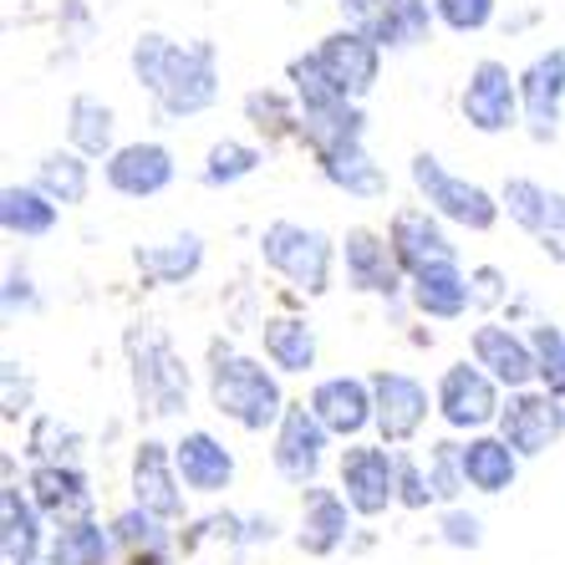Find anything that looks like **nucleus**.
Here are the masks:
<instances>
[{
  "mask_svg": "<svg viewBox=\"0 0 565 565\" xmlns=\"http://www.w3.org/2000/svg\"><path fill=\"white\" fill-rule=\"evenodd\" d=\"M377 15H382V0H342V21L356 31H367V36L377 26Z\"/></svg>",
  "mask_w": 565,
  "mask_h": 565,
  "instance_id": "49530a36",
  "label": "nucleus"
},
{
  "mask_svg": "<svg viewBox=\"0 0 565 565\" xmlns=\"http://www.w3.org/2000/svg\"><path fill=\"white\" fill-rule=\"evenodd\" d=\"M132 265H138V276L148 286H184V280L199 276V265H204V239L179 235V239H163V245H138Z\"/></svg>",
  "mask_w": 565,
  "mask_h": 565,
  "instance_id": "bb28decb",
  "label": "nucleus"
},
{
  "mask_svg": "<svg viewBox=\"0 0 565 565\" xmlns=\"http://www.w3.org/2000/svg\"><path fill=\"white\" fill-rule=\"evenodd\" d=\"M387 245H393L397 265H403L408 276H418V270H428V265L459 260L444 220H438L428 204H403V210L387 220Z\"/></svg>",
  "mask_w": 565,
  "mask_h": 565,
  "instance_id": "4468645a",
  "label": "nucleus"
},
{
  "mask_svg": "<svg viewBox=\"0 0 565 565\" xmlns=\"http://www.w3.org/2000/svg\"><path fill=\"white\" fill-rule=\"evenodd\" d=\"M210 403L214 413H224L230 423H239L245 434H265L270 423L286 418V393H280L276 372L255 362V356H239L230 347H214L210 362Z\"/></svg>",
  "mask_w": 565,
  "mask_h": 565,
  "instance_id": "f03ea898",
  "label": "nucleus"
},
{
  "mask_svg": "<svg viewBox=\"0 0 565 565\" xmlns=\"http://www.w3.org/2000/svg\"><path fill=\"white\" fill-rule=\"evenodd\" d=\"M510 280H504V270H494V265H473L469 270V296H473V311H494V306L510 296Z\"/></svg>",
  "mask_w": 565,
  "mask_h": 565,
  "instance_id": "79ce46f5",
  "label": "nucleus"
},
{
  "mask_svg": "<svg viewBox=\"0 0 565 565\" xmlns=\"http://www.w3.org/2000/svg\"><path fill=\"white\" fill-rule=\"evenodd\" d=\"M463 122L473 132H510L525 118V103H520V77H514L504 62L484 56V62L469 66V82H463Z\"/></svg>",
  "mask_w": 565,
  "mask_h": 565,
  "instance_id": "423d86ee",
  "label": "nucleus"
},
{
  "mask_svg": "<svg viewBox=\"0 0 565 565\" xmlns=\"http://www.w3.org/2000/svg\"><path fill=\"white\" fill-rule=\"evenodd\" d=\"M500 204L540 250L565 265V194L561 189H545L540 179H510L500 189Z\"/></svg>",
  "mask_w": 565,
  "mask_h": 565,
  "instance_id": "9d476101",
  "label": "nucleus"
},
{
  "mask_svg": "<svg viewBox=\"0 0 565 565\" xmlns=\"http://www.w3.org/2000/svg\"><path fill=\"white\" fill-rule=\"evenodd\" d=\"M260 347L270 356V367L280 372H311L316 367V327L301 321V316H270L260 327Z\"/></svg>",
  "mask_w": 565,
  "mask_h": 565,
  "instance_id": "473e14b6",
  "label": "nucleus"
},
{
  "mask_svg": "<svg viewBox=\"0 0 565 565\" xmlns=\"http://www.w3.org/2000/svg\"><path fill=\"white\" fill-rule=\"evenodd\" d=\"M36 306H41L36 280H31L26 270H11V276H6V316H15V311H36Z\"/></svg>",
  "mask_w": 565,
  "mask_h": 565,
  "instance_id": "a18cd8bd",
  "label": "nucleus"
},
{
  "mask_svg": "<svg viewBox=\"0 0 565 565\" xmlns=\"http://www.w3.org/2000/svg\"><path fill=\"white\" fill-rule=\"evenodd\" d=\"M260 260L270 265L276 276H286L296 290H306V296H327L337 245H331V235H321L316 224L276 220V224H265V235H260Z\"/></svg>",
  "mask_w": 565,
  "mask_h": 565,
  "instance_id": "7ed1b4c3",
  "label": "nucleus"
},
{
  "mask_svg": "<svg viewBox=\"0 0 565 565\" xmlns=\"http://www.w3.org/2000/svg\"><path fill=\"white\" fill-rule=\"evenodd\" d=\"M342 265H347V286L362 290V296H387V301L403 290V276H408L397 265L387 235H377L367 224H356V230L342 235Z\"/></svg>",
  "mask_w": 565,
  "mask_h": 565,
  "instance_id": "2eb2a0df",
  "label": "nucleus"
},
{
  "mask_svg": "<svg viewBox=\"0 0 565 565\" xmlns=\"http://www.w3.org/2000/svg\"><path fill=\"white\" fill-rule=\"evenodd\" d=\"M352 504L342 489H301V525H296V545L306 555H337L352 535Z\"/></svg>",
  "mask_w": 565,
  "mask_h": 565,
  "instance_id": "412c9836",
  "label": "nucleus"
},
{
  "mask_svg": "<svg viewBox=\"0 0 565 565\" xmlns=\"http://www.w3.org/2000/svg\"><path fill=\"white\" fill-rule=\"evenodd\" d=\"M132 82L158 103L169 118H199L220 103V52L210 41H169L163 31H143L128 52Z\"/></svg>",
  "mask_w": 565,
  "mask_h": 565,
  "instance_id": "f257e3e1",
  "label": "nucleus"
},
{
  "mask_svg": "<svg viewBox=\"0 0 565 565\" xmlns=\"http://www.w3.org/2000/svg\"><path fill=\"white\" fill-rule=\"evenodd\" d=\"M520 473V454L510 448L504 434H473L463 444V479L473 494H504Z\"/></svg>",
  "mask_w": 565,
  "mask_h": 565,
  "instance_id": "a878e982",
  "label": "nucleus"
},
{
  "mask_svg": "<svg viewBox=\"0 0 565 565\" xmlns=\"http://www.w3.org/2000/svg\"><path fill=\"white\" fill-rule=\"evenodd\" d=\"M434 6H438V21L448 31H459V36L484 31L494 21V0H434Z\"/></svg>",
  "mask_w": 565,
  "mask_h": 565,
  "instance_id": "ea45409f",
  "label": "nucleus"
},
{
  "mask_svg": "<svg viewBox=\"0 0 565 565\" xmlns=\"http://www.w3.org/2000/svg\"><path fill=\"white\" fill-rule=\"evenodd\" d=\"M520 103H525V122L535 143H551L561 132V107H565V46L540 52L535 62L520 72Z\"/></svg>",
  "mask_w": 565,
  "mask_h": 565,
  "instance_id": "dca6fc26",
  "label": "nucleus"
},
{
  "mask_svg": "<svg viewBox=\"0 0 565 565\" xmlns=\"http://www.w3.org/2000/svg\"><path fill=\"white\" fill-rule=\"evenodd\" d=\"M327 423L311 413V403H290L286 418L276 423V448H270V463L286 484H316V473L327 463Z\"/></svg>",
  "mask_w": 565,
  "mask_h": 565,
  "instance_id": "1a4fd4ad",
  "label": "nucleus"
},
{
  "mask_svg": "<svg viewBox=\"0 0 565 565\" xmlns=\"http://www.w3.org/2000/svg\"><path fill=\"white\" fill-rule=\"evenodd\" d=\"M173 459H179V479H184L189 494H224V489L235 484V454L214 434H204V428L179 438Z\"/></svg>",
  "mask_w": 565,
  "mask_h": 565,
  "instance_id": "5701e85b",
  "label": "nucleus"
},
{
  "mask_svg": "<svg viewBox=\"0 0 565 565\" xmlns=\"http://www.w3.org/2000/svg\"><path fill=\"white\" fill-rule=\"evenodd\" d=\"M103 179L122 199H153L173 184V153L163 143H122L103 158Z\"/></svg>",
  "mask_w": 565,
  "mask_h": 565,
  "instance_id": "6ab92c4d",
  "label": "nucleus"
},
{
  "mask_svg": "<svg viewBox=\"0 0 565 565\" xmlns=\"http://www.w3.org/2000/svg\"><path fill=\"white\" fill-rule=\"evenodd\" d=\"M337 489L362 520H377L397 504V454L387 444H352L337 463Z\"/></svg>",
  "mask_w": 565,
  "mask_h": 565,
  "instance_id": "6e6552de",
  "label": "nucleus"
},
{
  "mask_svg": "<svg viewBox=\"0 0 565 565\" xmlns=\"http://www.w3.org/2000/svg\"><path fill=\"white\" fill-rule=\"evenodd\" d=\"M530 347H535L540 387L565 397V331L555 327V321H535V327H530Z\"/></svg>",
  "mask_w": 565,
  "mask_h": 565,
  "instance_id": "4c0bfd02",
  "label": "nucleus"
},
{
  "mask_svg": "<svg viewBox=\"0 0 565 565\" xmlns=\"http://www.w3.org/2000/svg\"><path fill=\"white\" fill-rule=\"evenodd\" d=\"M372 403H377V434L387 448L397 444H413V438L423 434V423H428V413L438 408V403H428V387H423L418 377H408V372H387L382 367L377 377H372Z\"/></svg>",
  "mask_w": 565,
  "mask_h": 565,
  "instance_id": "9b49d317",
  "label": "nucleus"
},
{
  "mask_svg": "<svg viewBox=\"0 0 565 565\" xmlns=\"http://www.w3.org/2000/svg\"><path fill=\"white\" fill-rule=\"evenodd\" d=\"M31 500L46 520L66 525V520H87L93 514V484L77 463H36L31 469Z\"/></svg>",
  "mask_w": 565,
  "mask_h": 565,
  "instance_id": "4be33fe9",
  "label": "nucleus"
},
{
  "mask_svg": "<svg viewBox=\"0 0 565 565\" xmlns=\"http://www.w3.org/2000/svg\"><path fill=\"white\" fill-rule=\"evenodd\" d=\"M408 296H413V306H418V316H428V321H459L473 306L469 276L459 270V260L428 265V270L408 276Z\"/></svg>",
  "mask_w": 565,
  "mask_h": 565,
  "instance_id": "b1692460",
  "label": "nucleus"
},
{
  "mask_svg": "<svg viewBox=\"0 0 565 565\" xmlns=\"http://www.w3.org/2000/svg\"><path fill=\"white\" fill-rule=\"evenodd\" d=\"M311 413L321 423H327V434L331 438H356L362 428H367L372 418H377V403H372V382L362 377H321L311 387Z\"/></svg>",
  "mask_w": 565,
  "mask_h": 565,
  "instance_id": "aec40b11",
  "label": "nucleus"
},
{
  "mask_svg": "<svg viewBox=\"0 0 565 565\" xmlns=\"http://www.w3.org/2000/svg\"><path fill=\"white\" fill-rule=\"evenodd\" d=\"M128 362H132V393L153 418H179L189 408V367L169 347V337L153 327L128 331Z\"/></svg>",
  "mask_w": 565,
  "mask_h": 565,
  "instance_id": "39448f33",
  "label": "nucleus"
},
{
  "mask_svg": "<svg viewBox=\"0 0 565 565\" xmlns=\"http://www.w3.org/2000/svg\"><path fill=\"white\" fill-rule=\"evenodd\" d=\"M107 555H113V530H103L93 514L56 525L52 545H46V561L52 565H107Z\"/></svg>",
  "mask_w": 565,
  "mask_h": 565,
  "instance_id": "72a5a7b5",
  "label": "nucleus"
},
{
  "mask_svg": "<svg viewBox=\"0 0 565 565\" xmlns=\"http://www.w3.org/2000/svg\"><path fill=\"white\" fill-rule=\"evenodd\" d=\"M438 418L454 428V434H484L489 423H500L504 403H500V382L489 377L479 362H454V367L438 377Z\"/></svg>",
  "mask_w": 565,
  "mask_h": 565,
  "instance_id": "0eeeda50",
  "label": "nucleus"
},
{
  "mask_svg": "<svg viewBox=\"0 0 565 565\" xmlns=\"http://www.w3.org/2000/svg\"><path fill=\"white\" fill-rule=\"evenodd\" d=\"M41 520L31 494H21L15 484L0 489V555L6 565H36L41 561Z\"/></svg>",
  "mask_w": 565,
  "mask_h": 565,
  "instance_id": "393cba45",
  "label": "nucleus"
},
{
  "mask_svg": "<svg viewBox=\"0 0 565 565\" xmlns=\"http://www.w3.org/2000/svg\"><path fill=\"white\" fill-rule=\"evenodd\" d=\"M316 163H321V173H327L331 189H342V194H352V199H382L387 194V173H382V163L367 153V143L321 153Z\"/></svg>",
  "mask_w": 565,
  "mask_h": 565,
  "instance_id": "2f4dec72",
  "label": "nucleus"
},
{
  "mask_svg": "<svg viewBox=\"0 0 565 565\" xmlns=\"http://www.w3.org/2000/svg\"><path fill=\"white\" fill-rule=\"evenodd\" d=\"M316 62L327 66V77L337 82V93L352 97V103H362L382 77V46L356 26H342V31H331V36L316 41Z\"/></svg>",
  "mask_w": 565,
  "mask_h": 565,
  "instance_id": "ddd939ff",
  "label": "nucleus"
},
{
  "mask_svg": "<svg viewBox=\"0 0 565 565\" xmlns=\"http://www.w3.org/2000/svg\"><path fill=\"white\" fill-rule=\"evenodd\" d=\"M132 504H143L158 520H179L184 514V479H179V459L169 444L143 438L132 454Z\"/></svg>",
  "mask_w": 565,
  "mask_h": 565,
  "instance_id": "f3484780",
  "label": "nucleus"
},
{
  "mask_svg": "<svg viewBox=\"0 0 565 565\" xmlns=\"http://www.w3.org/2000/svg\"><path fill=\"white\" fill-rule=\"evenodd\" d=\"M245 118L255 132H265V143H280V138H301V103L296 93H276V87H255L245 97Z\"/></svg>",
  "mask_w": 565,
  "mask_h": 565,
  "instance_id": "f704fd0d",
  "label": "nucleus"
},
{
  "mask_svg": "<svg viewBox=\"0 0 565 565\" xmlns=\"http://www.w3.org/2000/svg\"><path fill=\"white\" fill-rule=\"evenodd\" d=\"M260 163H265L260 148L239 143V138H224V143H214L210 153H204V184H210V189H230V184H239V179H250Z\"/></svg>",
  "mask_w": 565,
  "mask_h": 565,
  "instance_id": "c9c22d12",
  "label": "nucleus"
},
{
  "mask_svg": "<svg viewBox=\"0 0 565 565\" xmlns=\"http://www.w3.org/2000/svg\"><path fill=\"white\" fill-rule=\"evenodd\" d=\"M469 352H473V362H479L489 377L500 382V387H510V393H525L530 382H540V372H535V347H530V337H520V331L500 327V321H484V327H473Z\"/></svg>",
  "mask_w": 565,
  "mask_h": 565,
  "instance_id": "a211bd4d",
  "label": "nucleus"
},
{
  "mask_svg": "<svg viewBox=\"0 0 565 565\" xmlns=\"http://www.w3.org/2000/svg\"><path fill=\"white\" fill-rule=\"evenodd\" d=\"M66 143L87 158L113 153V143H118V113H113V103H103V97H93V93L72 97V103H66Z\"/></svg>",
  "mask_w": 565,
  "mask_h": 565,
  "instance_id": "c85d7f7f",
  "label": "nucleus"
},
{
  "mask_svg": "<svg viewBox=\"0 0 565 565\" xmlns=\"http://www.w3.org/2000/svg\"><path fill=\"white\" fill-rule=\"evenodd\" d=\"M444 545H454V551H479V545H484V520L469 510H448L444 514Z\"/></svg>",
  "mask_w": 565,
  "mask_h": 565,
  "instance_id": "37998d69",
  "label": "nucleus"
},
{
  "mask_svg": "<svg viewBox=\"0 0 565 565\" xmlns=\"http://www.w3.org/2000/svg\"><path fill=\"white\" fill-rule=\"evenodd\" d=\"M169 520H158V514H148L143 504H132V510H122L118 520H113V545L128 555H148V551H169Z\"/></svg>",
  "mask_w": 565,
  "mask_h": 565,
  "instance_id": "e433bc0d",
  "label": "nucleus"
},
{
  "mask_svg": "<svg viewBox=\"0 0 565 565\" xmlns=\"http://www.w3.org/2000/svg\"><path fill=\"white\" fill-rule=\"evenodd\" d=\"M31 413V377L21 362H6V423H21Z\"/></svg>",
  "mask_w": 565,
  "mask_h": 565,
  "instance_id": "c03bdc74",
  "label": "nucleus"
},
{
  "mask_svg": "<svg viewBox=\"0 0 565 565\" xmlns=\"http://www.w3.org/2000/svg\"><path fill=\"white\" fill-rule=\"evenodd\" d=\"M36 189L52 194L62 210H77V204H87V194H93V158L77 153V148H52V153H41Z\"/></svg>",
  "mask_w": 565,
  "mask_h": 565,
  "instance_id": "c756f323",
  "label": "nucleus"
},
{
  "mask_svg": "<svg viewBox=\"0 0 565 565\" xmlns=\"http://www.w3.org/2000/svg\"><path fill=\"white\" fill-rule=\"evenodd\" d=\"M500 434L510 438V448L520 454V459H535V454H545V448H555L565 438V397L555 393H510V403H504L500 413Z\"/></svg>",
  "mask_w": 565,
  "mask_h": 565,
  "instance_id": "f8f14e48",
  "label": "nucleus"
},
{
  "mask_svg": "<svg viewBox=\"0 0 565 565\" xmlns=\"http://www.w3.org/2000/svg\"><path fill=\"white\" fill-rule=\"evenodd\" d=\"M413 189H418V199L438 214V220L459 224V230H473V235L494 230V220H500V210H504L484 184H473L463 173L444 169V158H434V153L413 158Z\"/></svg>",
  "mask_w": 565,
  "mask_h": 565,
  "instance_id": "20e7f679",
  "label": "nucleus"
},
{
  "mask_svg": "<svg viewBox=\"0 0 565 565\" xmlns=\"http://www.w3.org/2000/svg\"><path fill=\"white\" fill-rule=\"evenodd\" d=\"M62 220V204L52 194H41L36 184H6L0 194V224L11 239H46Z\"/></svg>",
  "mask_w": 565,
  "mask_h": 565,
  "instance_id": "cd10ccee",
  "label": "nucleus"
},
{
  "mask_svg": "<svg viewBox=\"0 0 565 565\" xmlns=\"http://www.w3.org/2000/svg\"><path fill=\"white\" fill-rule=\"evenodd\" d=\"M397 504L403 510H428L434 504V484H428V469L408 454H397Z\"/></svg>",
  "mask_w": 565,
  "mask_h": 565,
  "instance_id": "a19ab883",
  "label": "nucleus"
},
{
  "mask_svg": "<svg viewBox=\"0 0 565 565\" xmlns=\"http://www.w3.org/2000/svg\"><path fill=\"white\" fill-rule=\"evenodd\" d=\"M428 484H434V500H459L463 489H469V479H463V444H454V438H444V444L428 448Z\"/></svg>",
  "mask_w": 565,
  "mask_h": 565,
  "instance_id": "58836bf2",
  "label": "nucleus"
},
{
  "mask_svg": "<svg viewBox=\"0 0 565 565\" xmlns=\"http://www.w3.org/2000/svg\"><path fill=\"white\" fill-rule=\"evenodd\" d=\"M434 15H438L434 0H382V15H377V26H372V41H377L382 52H413V46L428 41Z\"/></svg>",
  "mask_w": 565,
  "mask_h": 565,
  "instance_id": "7c9ffc66",
  "label": "nucleus"
}]
</instances>
